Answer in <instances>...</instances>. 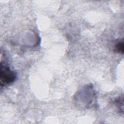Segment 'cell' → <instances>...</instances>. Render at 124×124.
I'll use <instances>...</instances> for the list:
<instances>
[{"label":"cell","mask_w":124,"mask_h":124,"mask_svg":"<svg viewBox=\"0 0 124 124\" xmlns=\"http://www.w3.org/2000/svg\"><path fill=\"white\" fill-rule=\"evenodd\" d=\"M0 78L1 84H10L15 80L16 74L15 72L11 70L9 66L5 64H2L1 63Z\"/></svg>","instance_id":"6da1fadb"},{"label":"cell","mask_w":124,"mask_h":124,"mask_svg":"<svg viewBox=\"0 0 124 124\" xmlns=\"http://www.w3.org/2000/svg\"><path fill=\"white\" fill-rule=\"evenodd\" d=\"M124 46V41L123 40L118 42L115 46V50H116L118 53L123 54Z\"/></svg>","instance_id":"7a4b0ae2"}]
</instances>
